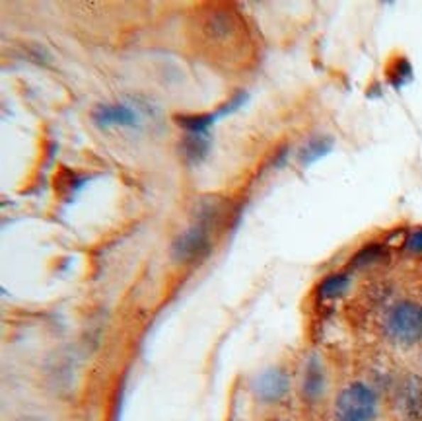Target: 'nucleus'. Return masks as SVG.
Here are the masks:
<instances>
[{
    "label": "nucleus",
    "instance_id": "nucleus-1",
    "mask_svg": "<svg viewBox=\"0 0 422 421\" xmlns=\"http://www.w3.org/2000/svg\"><path fill=\"white\" fill-rule=\"evenodd\" d=\"M385 332L395 344L413 345L422 339V307L401 300L385 316Z\"/></svg>",
    "mask_w": 422,
    "mask_h": 421
},
{
    "label": "nucleus",
    "instance_id": "nucleus-2",
    "mask_svg": "<svg viewBox=\"0 0 422 421\" xmlns=\"http://www.w3.org/2000/svg\"><path fill=\"white\" fill-rule=\"evenodd\" d=\"M376 394L362 383L347 386L335 402V421H376Z\"/></svg>",
    "mask_w": 422,
    "mask_h": 421
},
{
    "label": "nucleus",
    "instance_id": "nucleus-3",
    "mask_svg": "<svg viewBox=\"0 0 422 421\" xmlns=\"http://www.w3.org/2000/svg\"><path fill=\"white\" fill-rule=\"evenodd\" d=\"M241 22L238 14H234L230 8L216 6L211 8L206 14L201 18V30L203 35L212 43H224L238 35Z\"/></svg>",
    "mask_w": 422,
    "mask_h": 421
},
{
    "label": "nucleus",
    "instance_id": "nucleus-4",
    "mask_svg": "<svg viewBox=\"0 0 422 421\" xmlns=\"http://www.w3.org/2000/svg\"><path fill=\"white\" fill-rule=\"evenodd\" d=\"M206 246H209V234H206V229L203 224H196L191 230H187L185 234H181L177 240H175L174 252L175 260L177 261H191L199 258L201 253L206 252Z\"/></svg>",
    "mask_w": 422,
    "mask_h": 421
},
{
    "label": "nucleus",
    "instance_id": "nucleus-5",
    "mask_svg": "<svg viewBox=\"0 0 422 421\" xmlns=\"http://www.w3.org/2000/svg\"><path fill=\"white\" fill-rule=\"evenodd\" d=\"M253 392L257 398H261L263 402H277L288 392V376L279 368L265 371L255 378Z\"/></svg>",
    "mask_w": 422,
    "mask_h": 421
},
{
    "label": "nucleus",
    "instance_id": "nucleus-6",
    "mask_svg": "<svg viewBox=\"0 0 422 421\" xmlns=\"http://www.w3.org/2000/svg\"><path fill=\"white\" fill-rule=\"evenodd\" d=\"M94 119L98 125H133L136 121V114L127 106H101L96 109Z\"/></svg>",
    "mask_w": 422,
    "mask_h": 421
},
{
    "label": "nucleus",
    "instance_id": "nucleus-7",
    "mask_svg": "<svg viewBox=\"0 0 422 421\" xmlns=\"http://www.w3.org/2000/svg\"><path fill=\"white\" fill-rule=\"evenodd\" d=\"M323 384V368L317 361H311L306 368V376H304V396L309 400H316L317 396H321Z\"/></svg>",
    "mask_w": 422,
    "mask_h": 421
},
{
    "label": "nucleus",
    "instance_id": "nucleus-8",
    "mask_svg": "<svg viewBox=\"0 0 422 421\" xmlns=\"http://www.w3.org/2000/svg\"><path fill=\"white\" fill-rule=\"evenodd\" d=\"M348 277L347 275H331L325 279L323 283L319 285V295L323 299H337L343 292L347 291Z\"/></svg>",
    "mask_w": 422,
    "mask_h": 421
},
{
    "label": "nucleus",
    "instance_id": "nucleus-9",
    "mask_svg": "<svg viewBox=\"0 0 422 421\" xmlns=\"http://www.w3.org/2000/svg\"><path fill=\"white\" fill-rule=\"evenodd\" d=\"M206 137L203 133H191L185 138V151H187L189 158H201L206 153Z\"/></svg>",
    "mask_w": 422,
    "mask_h": 421
},
{
    "label": "nucleus",
    "instance_id": "nucleus-10",
    "mask_svg": "<svg viewBox=\"0 0 422 421\" xmlns=\"http://www.w3.org/2000/svg\"><path fill=\"white\" fill-rule=\"evenodd\" d=\"M329 148H331V145H329L327 141H323V138L309 141V145L301 151V158H304V162L316 160V158H319V156H323Z\"/></svg>",
    "mask_w": 422,
    "mask_h": 421
},
{
    "label": "nucleus",
    "instance_id": "nucleus-11",
    "mask_svg": "<svg viewBox=\"0 0 422 421\" xmlns=\"http://www.w3.org/2000/svg\"><path fill=\"white\" fill-rule=\"evenodd\" d=\"M377 258H379V248H377V246H370V248H364V250L356 256L355 266L356 268H368V266H372Z\"/></svg>",
    "mask_w": 422,
    "mask_h": 421
},
{
    "label": "nucleus",
    "instance_id": "nucleus-12",
    "mask_svg": "<svg viewBox=\"0 0 422 421\" xmlns=\"http://www.w3.org/2000/svg\"><path fill=\"white\" fill-rule=\"evenodd\" d=\"M405 250L413 256H421L422 253V229L413 230L411 234L407 236V242H405Z\"/></svg>",
    "mask_w": 422,
    "mask_h": 421
}]
</instances>
